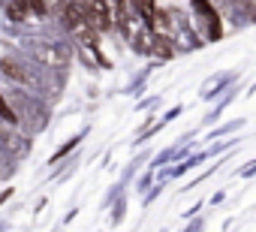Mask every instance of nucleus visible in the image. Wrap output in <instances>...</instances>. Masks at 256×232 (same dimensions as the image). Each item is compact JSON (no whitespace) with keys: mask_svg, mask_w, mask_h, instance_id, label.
<instances>
[{"mask_svg":"<svg viewBox=\"0 0 256 232\" xmlns=\"http://www.w3.org/2000/svg\"><path fill=\"white\" fill-rule=\"evenodd\" d=\"M84 18H88V24H90V28H96V30L112 28L108 4H106V0H88V4H84Z\"/></svg>","mask_w":256,"mask_h":232,"instance_id":"f257e3e1","label":"nucleus"},{"mask_svg":"<svg viewBox=\"0 0 256 232\" xmlns=\"http://www.w3.org/2000/svg\"><path fill=\"white\" fill-rule=\"evenodd\" d=\"M40 16H46V4H42V0H16V4L10 6V18H18V22L40 18Z\"/></svg>","mask_w":256,"mask_h":232,"instance_id":"f03ea898","label":"nucleus"},{"mask_svg":"<svg viewBox=\"0 0 256 232\" xmlns=\"http://www.w3.org/2000/svg\"><path fill=\"white\" fill-rule=\"evenodd\" d=\"M193 6H196V10H202L205 22L211 24V40H217V36H220V22H217V12H214V6L208 4V0H193Z\"/></svg>","mask_w":256,"mask_h":232,"instance_id":"7ed1b4c3","label":"nucleus"},{"mask_svg":"<svg viewBox=\"0 0 256 232\" xmlns=\"http://www.w3.org/2000/svg\"><path fill=\"white\" fill-rule=\"evenodd\" d=\"M133 6H136L148 22H151V16H154V0H133Z\"/></svg>","mask_w":256,"mask_h":232,"instance_id":"20e7f679","label":"nucleus"},{"mask_svg":"<svg viewBox=\"0 0 256 232\" xmlns=\"http://www.w3.org/2000/svg\"><path fill=\"white\" fill-rule=\"evenodd\" d=\"M4 72H6L10 78H24V76H22V70H18V66H12V60H4Z\"/></svg>","mask_w":256,"mask_h":232,"instance_id":"39448f33","label":"nucleus"},{"mask_svg":"<svg viewBox=\"0 0 256 232\" xmlns=\"http://www.w3.org/2000/svg\"><path fill=\"white\" fill-rule=\"evenodd\" d=\"M0 114H4L6 121H16V112H10V106H6L4 100H0Z\"/></svg>","mask_w":256,"mask_h":232,"instance_id":"423d86ee","label":"nucleus"}]
</instances>
